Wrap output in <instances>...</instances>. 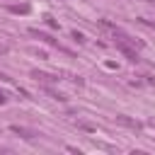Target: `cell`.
Listing matches in <instances>:
<instances>
[{"instance_id":"cell-11","label":"cell","mask_w":155,"mask_h":155,"mask_svg":"<svg viewBox=\"0 0 155 155\" xmlns=\"http://www.w3.org/2000/svg\"><path fill=\"white\" fill-rule=\"evenodd\" d=\"M148 2H153V5H155V0H148Z\"/></svg>"},{"instance_id":"cell-5","label":"cell","mask_w":155,"mask_h":155,"mask_svg":"<svg viewBox=\"0 0 155 155\" xmlns=\"http://www.w3.org/2000/svg\"><path fill=\"white\" fill-rule=\"evenodd\" d=\"M7 10H10V12H22V15H24V12H29V7H27V5H10Z\"/></svg>"},{"instance_id":"cell-9","label":"cell","mask_w":155,"mask_h":155,"mask_svg":"<svg viewBox=\"0 0 155 155\" xmlns=\"http://www.w3.org/2000/svg\"><path fill=\"white\" fill-rule=\"evenodd\" d=\"M7 102V97H5V92H0V104H5Z\"/></svg>"},{"instance_id":"cell-2","label":"cell","mask_w":155,"mask_h":155,"mask_svg":"<svg viewBox=\"0 0 155 155\" xmlns=\"http://www.w3.org/2000/svg\"><path fill=\"white\" fill-rule=\"evenodd\" d=\"M10 131L17 133V136H22V138H27V140H31L34 136H39L36 131H29V128H24V126H10Z\"/></svg>"},{"instance_id":"cell-8","label":"cell","mask_w":155,"mask_h":155,"mask_svg":"<svg viewBox=\"0 0 155 155\" xmlns=\"http://www.w3.org/2000/svg\"><path fill=\"white\" fill-rule=\"evenodd\" d=\"M73 39H75V41H78V44H82V41H85V36H82V34H80V31H73Z\"/></svg>"},{"instance_id":"cell-1","label":"cell","mask_w":155,"mask_h":155,"mask_svg":"<svg viewBox=\"0 0 155 155\" xmlns=\"http://www.w3.org/2000/svg\"><path fill=\"white\" fill-rule=\"evenodd\" d=\"M116 121H119L121 126H126V128H133V131H140V121H133V119H128L126 114H119V116H116Z\"/></svg>"},{"instance_id":"cell-10","label":"cell","mask_w":155,"mask_h":155,"mask_svg":"<svg viewBox=\"0 0 155 155\" xmlns=\"http://www.w3.org/2000/svg\"><path fill=\"white\" fill-rule=\"evenodd\" d=\"M150 126H153V128H155V119H153V121H150Z\"/></svg>"},{"instance_id":"cell-3","label":"cell","mask_w":155,"mask_h":155,"mask_svg":"<svg viewBox=\"0 0 155 155\" xmlns=\"http://www.w3.org/2000/svg\"><path fill=\"white\" fill-rule=\"evenodd\" d=\"M31 34H34L36 39H41V41H46V44H51V46H58L53 36H48V34H44V31H39V29H31Z\"/></svg>"},{"instance_id":"cell-7","label":"cell","mask_w":155,"mask_h":155,"mask_svg":"<svg viewBox=\"0 0 155 155\" xmlns=\"http://www.w3.org/2000/svg\"><path fill=\"white\" fill-rule=\"evenodd\" d=\"M46 92H48V94H51L53 99H65V97H63L61 92H56V90H51V87H46Z\"/></svg>"},{"instance_id":"cell-4","label":"cell","mask_w":155,"mask_h":155,"mask_svg":"<svg viewBox=\"0 0 155 155\" xmlns=\"http://www.w3.org/2000/svg\"><path fill=\"white\" fill-rule=\"evenodd\" d=\"M31 75H34L36 80H41V82H56V80H58L56 75H48V73H39V70H34Z\"/></svg>"},{"instance_id":"cell-6","label":"cell","mask_w":155,"mask_h":155,"mask_svg":"<svg viewBox=\"0 0 155 155\" xmlns=\"http://www.w3.org/2000/svg\"><path fill=\"white\" fill-rule=\"evenodd\" d=\"M46 24H48V27H51V29H61V24H58V22H56V19H53V17H51V15H48V17H46Z\"/></svg>"}]
</instances>
